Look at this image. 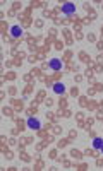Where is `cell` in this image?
Wrapping results in <instances>:
<instances>
[{
  "label": "cell",
  "mask_w": 103,
  "mask_h": 171,
  "mask_svg": "<svg viewBox=\"0 0 103 171\" xmlns=\"http://www.w3.org/2000/svg\"><path fill=\"white\" fill-rule=\"evenodd\" d=\"M93 145H95V149H101V145H103V140H101V139H95V142H93Z\"/></svg>",
  "instance_id": "8992f818"
},
{
  "label": "cell",
  "mask_w": 103,
  "mask_h": 171,
  "mask_svg": "<svg viewBox=\"0 0 103 171\" xmlns=\"http://www.w3.org/2000/svg\"><path fill=\"white\" fill-rule=\"evenodd\" d=\"M50 67H52L53 70H60L62 69V64H60L57 58H53V60H50Z\"/></svg>",
  "instance_id": "277c9868"
},
{
  "label": "cell",
  "mask_w": 103,
  "mask_h": 171,
  "mask_svg": "<svg viewBox=\"0 0 103 171\" xmlns=\"http://www.w3.org/2000/svg\"><path fill=\"white\" fill-rule=\"evenodd\" d=\"M62 11H64L65 14H74V12H76V5H74V4H71V2H67V4H64V5H62Z\"/></svg>",
  "instance_id": "6da1fadb"
},
{
  "label": "cell",
  "mask_w": 103,
  "mask_h": 171,
  "mask_svg": "<svg viewBox=\"0 0 103 171\" xmlns=\"http://www.w3.org/2000/svg\"><path fill=\"white\" fill-rule=\"evenodd\" d=\"M101 152H103V145H101Z\"/></svg>",
  "instance_id": "52a82bcc"
},
{
  "label": "cell",
  "mask_w": 103,
  "mask_h": 171,
  "mask_svg": "<svg viewBox=\"0 0 103 171\" xmlns=\"http://www.w3.org/2000/svg\"><path fill=\"white\" fill-rule=\"evenodd\" d=\"M27 127L29 128H40V120L38 118H27Z\"/></svg>",
  "instance_id": "7a4b0ae2"
},
{
  "label": "cell",
  "mask_w": 103,
  "mask_h": 171,
  "mask_svg": "<svg viewBox=\"0 0 103 171\" xmlns=\"http://www.w3.org/2000/svg\"><path fill=\"white\" fill-rule=\"evenodd\" d=\"M11 34H12L14 38H21V34H22L21 27H19V26H12V27H11Z\"/></svg>",
  "instance_id": "3957f363"
},
{
  "label": "cell",
  "mask_w": 103,
  "mask_h": 171,
  "mask_svg": "<svg viewBox=\"0 0 103 171\" xmlns=\"http://www.w3.org/2000/svg\"><path fill=\"white\" fill-rule=\"evenodd\" d=\"M53 91L57 92V94H64V92H65V86L64 84H55L53 86Z\"/></svg>",
  "instance_id": "5b68a950"
}]
</instances>
